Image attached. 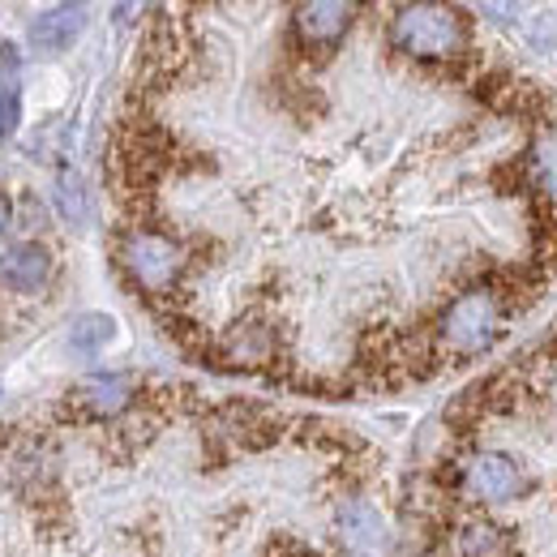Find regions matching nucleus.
Listing matches in <instances>:
<instances>
[{
  "label": "nucleus",
  "instance_id": "f257e3e1",
  "mask_svg": "<svg viewBox=\"0 0 557 557\" xmlns=\"http://www.w3.org/2000/svg\"><path fill=\"white\" fill-rule=\"evenodd\" d=\"M391 44L417 61H450L468 48V22L450 4H404L391 17Z\"/></svg>",
  "mask_w": 557,
  "mask_h": 557
},
{
  "label": "nucleus",
  "instance_id": "f03ea898",
  "mask_svg": "<svg viewBox=\"0 0 557 557\" xmlns=\"http://www.w3.org/2000/svg\"><path fill=\"white\" fill-rule=\"evenodd\" d=\"M437 339L450 356H481L502 339V300L493 292H463L437 326Z\"/></svg>",
  "mask_w": 557,
  "mask_h": 557
},
{
  "label": "nucleus",
  "instance_id": "7ed1b4c3",
  "mask_svg": "<svg viewBox=\"0 0 557 557\" xmlns=\"http://www.w3.org/2000/svg\"><path fill=\"white\" fill-rule=\"evenodd\" d=\"M121 262L146 292H168L181 275V267H185V253L163 232H129L125 245H121Z\"/></svg>",
  "mask_w": 557,
  "mask_h": 557
},
{
  "label": "nucleus",
  "instance_id": "20e7f679",
  "mask_svg": "<svg viewBox=\"0 0 557 557\" xmlns=\"http://www.w3.org/2000/svg\"><path fill=\"white\" fill-rule=\"evenodd\" d=\"M463 481H468V488H472V497L493 502V506L515 502V497L528 493L523 468H519L510 455H502V450H481V455H472L468 468H463Z\"/></svg>",
  "mask_w": 557,
  "mask_h": 557
},
{
  "label": "nucleus",
  "instance_id": "39448f33",
  "mask_svg": "<svg viewBox=\"0 0 557 557\" xmlns=\"http://www.w3.org/2000/svg\"><path fill=\"white\" fill-rule=\"evenodd\" d=\"M356 9L344 0H309L296 9V35L309 44V48H331L348 35Z\"/></svg>",
  "mask_w": 557,
  "mask_h": 557
},
{
  "label": "nucleus",
  "instance_id": "423d86ee",
  "mask_svg": "<svg viewBox=\"0 0 557 557\" xmlns=\"http://www.w3.org/2000/svg\"><path fill=\"white\" fill-rule=\"evenodd\" d=\"M0 278H4V287L30 296V292L48 287V278H52V253H48L44 245H35V240H22V245L4 249V258H0Z\"/></svg>",
  "mask_w": 557,
  "mask_h": 557
},
{
  "label": "nucleus",
  "instance_id": "0eeeda50",
  "mask_svg": "<svg viewBox=\"0 0 557 557\" xmlns=\"http://www.w3.org/2000/svg\"><path fill=\"white\" fill-rule=\"evenodd\" d=\"M86 26V9L82 4H52L48 13H39L30 22V48L35 52H65Z\"/></svg>",
  "mask_w": 557,
  "mask_h": 557
},
{
  "label": "nucleus",
  "instance_id": "6e6552de",
  "mask_svg": "<svg viewBox=\"0 0 557 557\" xmlns=\"http://www.w3.org/2000/svg\"><path fill=\"white\" fill-rule=\"evenodd\" d=\"M335 528H339V541L356 554H377L386 545L382 515L369 502H344L339 515H335Z\"/></svg>",
  "mask_w": 557,
  "mask_h": 557
},
{
  "label": "nucleus",
  "instance_id": "1a4fd4ad",
  "mask_svg": "<svg viewBox=\"0 0 557 557\" xmlns=\"http://www.w3.org/2000/svg\"><path fill=\"white\" fill-rule=\"evenodd\" d=\"M73 395L82 399V408H90V412H99V417H112V412H121V408L134 399V386H129V377L103 373V377H86Z\"/></svg>",
  "mask_w": 557,
  "mask_h": 557
},
{
  "label": "nucleus",
  "instance_id": "9d476101",
  "mask_svg": "<svg viewBox=\"0 0 557 557\" xmlns=\"http://www.w3.org/2000/svg\"><path fill=\"white\" fill-rule=\"evenodd\" d=\"M528 168H532L536 189H541L545 198H557V125L536 134L532 154H528Z\"/></svg>",
  "mask_w": 557,
  "mask_h": 557
},
{
  "label": "nucleus",
  "instance_id": "9b49d317",
  "mask_svg": "<svg viewBox=\"0 0 557 557\" xmlns=\"http://www.w3.org/2000/svg\"><path fill=\"white\" fill-rule=\"evenodd\" d=\"M116 339V322L108 313H82L70 331V348L82 351V356H95Z\"/></svg>",
  "mask_w": 557,
  "mask_h": 557
},
{
  "label": "nucleus",
  "instance_id": "f8f14e48",
  "mask_svg": "<svg viewBox=\"0 0 557 557\" xmlns=\"http://www.w3.org/2000/svg\"><path fill=\"white\" fill-rule=\"evenodd\" d=\"M502 554H506V541L488 523H463L455 532V557H502Z\"/></svg>",
  "mask_w": 557,
  "mask_h": 557
},
{
  "label": "nucleus",
  "instance_id": "ddd939ff",
  "mask_svg": "<svg viewBox=\"0 0 557 557\" xmlns=\"http://www.w3.org/2000/svg\"><path fill=\"white\" fill-rule=\"evenodd\" d=\"M57 207L70 223L86 219V189H82V176L77 172H61L57 176Z\"/></svg>",
  "mask_w": 557,
  "mask_h": 557
},
{
  "label": "nucleus",
  "instance_id": "4468645a",
  "mask_svg": "<svg viewBox=\"0 0 557 557\" xmlns=\"http://www.w3.org/2000/svg\"><path fill=\"white\" fill-rule=\"evenodd\" d=\"M17 112H22V103H17V90L0 86V134H9V129L17 125Z\"/></svg>",
  "mask_w": 557,
  "mask_h": 557
},
{
  "label": "nucleus",
  "instance_id": "2eb2a0df",
  "mask_svg": "<svg viewBox=\"0 0 557 557\" xmlns=\"http://www.w3.org/2000/svg\"><path fill=\"white\" fill-rule=\"evenodd\" d=\"M9 219H13V207H9V198L0 194V236H4V227H9Z\"/></svg>",
  "mask_w": 557,
  "mask_h": 557
}]
</instances>
